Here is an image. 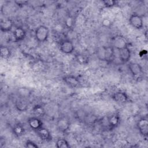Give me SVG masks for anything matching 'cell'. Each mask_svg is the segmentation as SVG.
Masks as SVG:
<instances>
[{"instance_id":"cell-1","label":"cell","mask_w":148,"mask_h":148,"mask_svg":"<svg viewBox=\"0 0 148 148\" xmlns=\"http://www.w3.org/2000/svg\"><path fill=\"white\" fill-rule=\"evenodd\" d=\"M49 29L44 25L38 26L35 31V37L36 40L40 43L46 42L49 38Z\"/></svg>"},{"instance_id":"cell-2","label":"cell","mask_w":148,"mask_h":148,"mask_svg":"<svg viewBox=\"0 0 148 148\" xmlns=\"http://www.w3.org/2000/svg\"><path fill=\"white\" fill-rule=\"evenodd\" d=\"M129 24L136 29H141L143 27V20L142 17L138 13L131 14L128 19Z\"/></svg>"},{"instance_id":"cell-3","label":"cell","mask_w":148,"mask_h":148,"mask_svg":"<svg viewBox=\"0 0 148 148\" xmlns=\"http://www.w3.org/2000/svg\"><path fill=\"white\" fill-rule=\"evenodd\" d=\"M111 46L114 49H116L118 50L128 46V43L126 39L121 35H116L112 38L111 40Z\"/></svg>"},{"instance_id":"cell-4","label":"cell","mask_w":148,"mask_h":148,"mask_svg":"<svg viewBox=\"0 0 148 148\" xmlns=\"http://www.w3.org/2000/svg\"><path fill=\"white\" fill-rule=\"evenodd\" d=\"M59 48L62 53L66 54H72L75 50V46L73 42L69 39L61 40L59 45Z\"/></svg>"},{"instance_id":"cell-5","label":"cell","mask_w":148,"mask_h":148,"mask_svg":"<svg viewBox=\"0 0 148 148\" xmlns=\"http://www.w3.org/2000/svg\"><path fill=\"white\" fill-rule=\"evenodd\" d=\"M136 127L139 133L143 137L147 138L148 135V120L147 117L140 118L136 123Z\"/></svg>"},{"instance_id":"cell-6","label":"cell","mask_w":148,"mask_h":148,"mask_svg":"<svg viewBox=\"0 0 148 148\" xmlns=\"http://www.w3.org/2000/svg\"><path fill=\"white\" fill-rule=\"evenodd\" d=\"M70 120L66 117H61L57 120L56 127L61 132L64 133L68 131L70 128Z\"/></svg>"},{"instance_id":"cell-7","label":"cell","mask_w":148,"mask_h":148,"mask_svg":"<svg viewBox=\"0 0 148 148\" xmlns=\"http://www.w3.org/2000/svg\"><path fill=\"white\" fill-rule=\"evenodd\" d=\"M130 73L134 77H139L143 73V71L141 65L136 62H130L128 65Z\"/></svg>"},{"instance_id":"cell-8","label":"cell","mask_w":148,"mask_h":148,"mask_svg":"<svg viewBox=\"0 0 148 148\" xmlns=\"http://www.w3.org/2000/svg\"><path fill=\"white\" fill-rule=\"evenodd\" d=\"M14 26V22L10 18L2 19L0 22V29L3 32L7 33L10 32Z\"/></svg>"},{"instance_id":"cell-9","label":"cell","mask_w":148,"mask_h":148,"mask_svg":"<svg viewBox=\"0 0 148 148\" xmlns=\"http://www.w3.org/2000/svg\"><path fill=\"white\" fill-rule=\"evenodd\" d=\"M119 57L120 61L123 64L129 61L131 57V51L128 46L125 47L119 50Z\"/></svg>"},{"instance_id":"cell-10","label":"cell","mask_w":148,"mask_h":148,"mask_svg":"<svg viewBox=\"0 0 148 148\" xmlns=\"http://www.w3.org/2000/svg\"><path fill=\"white\" fill-rule=\"evenodd\" d=\"M27 123L29 127L35 131H37L40 128L43 127V122L42 120L40 118L35 116L29 117L27 120Z\"/></svg>"},{"instance_id":"cell-11","label":"cell","mask_w":148,"mask_h":148,"mask_svg":"<svg viewBox=\"0 0 148 148\" xmlns=\"http://www.w3.org/2000/svg\"><path fill=\"white\" fill-rule=\"evenodd\" d=\"M13 36L14 42H18L22 41L26 36V31L23 27H17L14 29Z\"/></svg>"},{"instance_id":"cell-12","label":"cell","mask_w":148,"mask_h":148,"mask_svg":"<svg viewBox=\"0 0 148 148\" xmlns=\"http://www.w3.org/2000/svg\"><path fill=\"white\" fill-rule=\"evenodd\" d=\"M63 81L69 87L75 88L80 86V82L79 79L73 75H66L63 77Z\"/></svg>"},{"instance_id":"cell-13","label":"cell","mask_w":148,"mask_h":148,"mask_svg":"<svg viewBox=\"0 0 148 148\" xmlns=\"http://www.w3.org/2000/svg\"><path fill=\"white\" fill-rule=\"evenodd\" d=\"M113 99L119 103H125L128 101V96L126 92L121 91H117L112 95Z\"/></svg>"},{"instance_id":"cell-14","label":"cell","mask_w":148,"mask_h":148,"mask_svg":"<svg viewBox=\"0 0 148 148\" xmlns=\"http://www.w3.org/2000/svg\"><path fill=\"white\" fill-rule=\"evenodd\" d=\"M16 109L19 112H25L28 109V103L26 99L18 97L14 102Z\"/></svg>"},{"instance_id":"cell-15","label":"cell","mask_w":148,"mask_h":148,"mask_svg":"<svg viewBox=\"0 0 148 148\" xmlns=\"http://www.w3.org/2000/svg\"><path fill=\"white\" fill-rule=\"evenodd\" d=\"M38 135L40 138L41 140L45 141V142H49L52 139L51 135L49 130L45 128V127H41L37 131H36Z\"/></svg>"},{"instance_id":"cell-16","label":"cell","mask_w":148,"mask_h":148,"mask_svg":"<svg viewBox=\"0 0 148 148\" xmlns=\"http://www.w3.org/2000/svg\"><path fill=\"white\" fill-rule=\"evenodd\" d=\"M120 123V116L117 113H113L108 118V124L110 129H114L118 127Z\"/></svg>"},{"instance_id":"cell-17","label":"cell","mask_w":148,"mask_h":148,"mask_svg":"<svg viewBox=\"0 0 148 148\" xmlns=\"http://www.w3.org/2000/svg\"><path fill=\"white\" fill-rule=\"evenodd\" d=\"M96 56L99 60L107 62V60H108V47L104 46L99 47L96 50Z\"/></svg>"},{"instance_id":"cell-18","label":"cell","mask_w":148,"mask_h":148,"mask_svg":"<svg viewBox=\"0 0 148 148\" xmlns=\"http://www.w3.org/2000/svg\"><path fill=\"white\" fill-rule=\"evenodd\" d=\"M25 130L24 126L20 123L16 124L12 128V132L16 137L23 136L25 134Z\"/></svg>"},{"instance_id":"cell-19","label":"cell","mask_w":148,"mask_h":148,"mask_svg":"<svg viewBox=\"0 0 148 148\" xmlns=\"http://www.w3.org/2000/svg\"><path fill=\"white\" fill-rule=\"evenodd\" d=\"M31 93H32L31 90L29 88L25 87H19L17 90V94L18 97H21L24 99H27V98H29L31 95Z\"/></svg>"},{"instance_id":"cell-20","label":"cell","mask_w":148,"mask_h":148,"mask_svg":"<svg viewBox=\"0 0 148 148\" xmlns=\"http://www.w3.org/2000/svg\"><path fill=\"white\" fill-rule=\"evenodd\" d=\"M32 114L37 117H43L45 114V110L43 106L41 105H36L32 109Z\"/></svg>"},{"instance_id":"cell-21","label":"cell","mask_w":148,"mask_h":148,"mask_svg":"<svg viewBox=\"0 0 148 148\" xmlns=\"http://www.w3.org/2000/svg\"><path fill=\"white\" fill-rule=\"evenodd\" d=\"M76 61L81 65H86L88 63L89 58L88 57L84 54L79 53L75 56Z\"/></svg>"},{"instance_id":"cell-22","label":"cell","mask_w":148,"mask_h":148,"mask_svg":"<svg viewBox=\"0 0 148 148\" xmlns=\"http://www.w3.org/2000/svg\"><path fill=\"white\" fill-rule=\"evenodd\" d=\"M0 54L2 58L7 59L11 56V50L7 46H1L0 47Z\"/></svg>"},{"instance_id":"cell-23","label":"cell","mask_w":148,"mask_h":148,"mask_svg":"<svg viewBox=\"0 0 148 148\" xmlns=\"http://www.w3.org/2000/svg\"><path fill=\"white\" fill-rule=\"evenodd\" d=\"M56 147L57 148H69L70 145L65 139L60 138L56 142Z\"/></svg>"},{"instance_id":"cell-24","label":"cell","mask_w":148,"mask_h":148,"mask_svg":"<svg viewBox=\"0 0 148 148\" xmlns=\"http://www.w3.org/2000/svg\"><path fill=\"white\" fill-rule=\"evenodd\" d=\"M102 3L106 8H112L117 5L118 1L115 0H103Z\"/></svg>"},{"instance_id":"cell-25","label":"cell","mask_w":148,"mask_h":148,"mask_svg":"<svg viewBox=\"0 0 148 148\" xmlns=\"http://www.w3.org/2000/svg\"><path fill=\"white\" fill-rule=\"evenodd\" d=\"M25 147L28 148H38L39 146L37 144L32 140H27L25 143Z\"/></svg>"},{"instance_id":"cell-26","label":"cell","mask_w":148,"mask_h":148,"mask_svg":"<svg viewBox=\"0 0 148 148\" xmlns=\"http://www.w3.org/2000/svg\"><path fill=\"white\" fill-rule=\"evenodd\" d=\"M102 24L105 27H109L111 25L112 23L109 19L105 18L102 21Z\"/></svg>"},{"instance_id":"cell-27","label":"cell","mask_w":148,"mask_h":148,"mask_svg":"<svg viewBox=\"0 0 148 148\" xmlns=\"http://www.w3.org/2000/svg\"><path fill=\"white\" fill-rule=\"evenodd\" d=\"M14 2L19 6H23L27 5L28 2L27 1H15Z\"/></svg>"},{"instance_id":"cell-28","label":"cell","mask_w":148,"mask_h":148,"mask_svg":"<svg viewBox=\"0 0 148 148\" xmlns=\"http://www.w3.org/2000/svg\"><path fill=\"white\" fill-rule=\"evenodd\" d=\"M5 145V139L3 140V141H2V138H1V140H0V147H3Z\"/></svg>"}]
</instances>
